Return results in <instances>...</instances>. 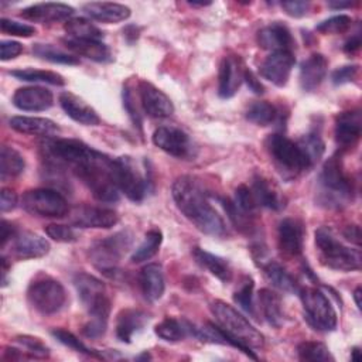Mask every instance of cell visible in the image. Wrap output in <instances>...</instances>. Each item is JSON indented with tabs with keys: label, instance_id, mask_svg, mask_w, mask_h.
I'll list each match as a JSON object with an SVG mask.
<instances>
[{
	"label": "cell",
	"instance_id": "cell-1",
	"mask_svg": "<svg viewBox=\"0 0 362 362\" xmlns=\"http://www.w3.org/2000/svg\"><path fill=\"white\" fill-rule=\"evenodd\" d=\"M41 150L52 164L68 167L100 202H116L120 191L113 180L115 158L76 139L49 137Z\"/></svg>",
	"mask_w": 362,
	"mask_h": 362
},
{
	"label": "cell",
	"instance_id": "cell-2",
	"mask_svg": "<svg viewBox=\"0 0 362 362\" xmlns=\"http://www.w3.org/2000/svg\"><path fill=\"white\" fill-rule=\"evenodd\" d=\"M173 198L177 208L197 229L211 236L225 233V222L208 201L202 185L191 175L178 177L173 184Z\"/></svg>",
	"mask_w": 362,
	"mask_h": 362
},
{
	"label": "cell",
	"instance_id": "cell-3",
	"mask_svg": "<svg viewBox=\"0 0 362 362\" xmlns=\"http://www.w3.org/2000/svg\"><path fill=\"white\" fill-rule=\"evenodd\" d=\"M211 311L216 324L223 331L228 345L240 349L252 359H257L252 349H262L264 346L263 334L245 315L225 301L215 300L211 304Z\"/></svg>",
	"mask_w": 362,
	"mask_h": 362
},
{
	"label": "cell",
	"instance_id": "cell-4",
	"mask_svg": "<svg viewBox=\"0 0 362 362\" xmlns=\"http://www.w3.org/2000/svg\"><path fill=\"white\" fill-rule=\"evenodd\" d=\"M354 199V184L345 173L341 154L331 156L322 165L317 182V202L329 209H341Z\"/></svg>",
	"mask_w": 362,
	"mask_h": 362
},
{
	"label": "cell",
	"instance_id": "cell-5",
	"mask_svg": "<svg viewBox=\"0 0 362 362\" xmlns=\"http://www.w3.org/2000/svg\"><path fill=\"white\" fill-rule=\"evenodd\" d=\"M266 147L274 165L286 180H293L313 168L311 161L298 144L284 134L273 133L266 140Z\"/></svg>",
	"mask_w": 362,
	"mask_h": 362
},
{
	"label": "cell",
	"instance_id": "cell-6",
	"mask_svg": "<svg viewBox=\"0 0 362 362\" xmlns=\"http://www.w3.org/2000/svg\"><path fill=\"white\" fill-rule=\"evenodd\" d=\"M315 246L318 249L320 262L338 272H352L361 269L359 250L345 246L338 240L328 226H321L315 230Z\"/></svg>",
	"mask_w": 362,
	"mask_h": 362
},
{
	"label": "cell",
	"instance_id": "cell-7",
	"mask_svg": "<svg viewBox=\"0 0 362 362\" xmlns=\"http://www.w3.org/2000/svg\"><path fill=\"white\" fill-rule=\"evenodd\" d=\"M74 286L82 305L88 310L89 320L107 322L110 314V300L102 280L88 273H78L74 277Z\"/></svg>",
	"mask_w": 362,
	"mask_h": 362
},
{
	"label": "cell",
	"instance_id": "cell-8",
	"mask_svg": "<svg viewBox=\"0 0 362 362\" xmlns=\"http://www.w3.org/2000/svg\"><path fill=\"white\" fill-rule=\"evenodd\" d=\"M298 296L303 303L304 320L317 331L329 332L337 328V313L328 297L315 287L300 288Z\"/></svg>",
	"mask_w": 362,
	"mask_h": 362
},
{
	"label": "cell",
	"instance_id": "cell-9",
	"mask_svg": "<svg viewBox=\"0 0 362 362\" xmlns=\"http://www.w3.org/2000/svg\"><path fill=\"white\" fill-rule=\"evenodd\" d=\"M133 245V233L129 229L116 232L112 236L95 242L89 247L90 262L103 273L115 272L122 257Z\"/></svg>",
	"mask_w": 362,
	"mask_h": 362
},
{
	"label": "cell",
	"instance_id": "cell-10",
	"mask_svg": "<svg viewBox=\"0 0 362 362\" xmlns=\"http://www.w3.org/2000/svg\"><path fill=\"white\" fill-rule=\"evenodd\" d=\"M27 300L40 314L52 315L65 307L66 291L58 280L45 276L30 283L27 288Z\"/></svg>",
	"mask_w": 362,
	"mask_h": 362
},
{
	"label": "cell",
	"instance_id": "cell-11",
	"mask_svg": "<svg viewBox=\"0 0 362 362\" xmlns=\"http://www.w3.org/2000/svg\"><path fill=\"white\" fill-rule=\"evenodd\" d=\"M21 206L31 215L42 218H64L69 214V204L57 189L34 188L21 197Z\"/></svg>",
	"mask_w": 362,
	"mask_h": 362
},
{
	"label": "cell",
	"instance_id": "cell-12",
	"mask_svg": "<svg viewBox=\"0 0 362 362\" xmlns=\"http://www.w3.org/2000/svg\"><path fill=\"white\" fill-rule=\"evenodd\" d=\"M113 180L120 192H123L130 201L140 202L147 192V181L140 174L130 157L115 158Z\"/></svg>",
	"mask_w": 362,
	"mask_h": 362
},
{
	"label": "cell",
	"instance_id": "cell-13",
	"mask_svg": "<svg viewBox=\"0 0 362 362\" xmlns=\"http://www.w3.org/2000/svg\"><path fill=\"white\" fill-rule=\"evenodd\" d=\"M153 143L177 158H189L194 156V146L189 136L174 126H160L153 133Z\"/></svg>",
	"mask_w": 362,
	"mask_h": 362
},
{
	"label": "cell",
	"instance_id": "cell-14",
	"mask_svg": "<svg viewBox=\"0 0 362 362\" xmlns=\"http://www.w3.org/2000/svg\"><path fill=\"white\" fill-rule=\"evenodd\" d=\"M69 222L76 228L109 229L119 222V215L110 208L79 205L69 211Z\"/></svg>",
	"mask_w": 362,
	"mask_h": 362
},
{
	"label": "cell",
	"instance_id": "cell-15",
	"mask_svg": "<svg viewBox=\"0 0 362 362\" xmlns=\"http://www.w3.org/2000/svg\"><path fill=\"white\" fill-rule=\"evenodd\" d=\"M294 64L296 58L291 51H276L264 58L259 72L266 81L281 88L287 83Z\"/></svg>",
	"mask_w": 362,
	"mask_h": 362
},
{
	"label": "cell",
	"instance_id": "cell-16",
	"mask_svg": "<svg viewBox=\"0 0 362 362\" xmlns=\"http://www.w3.org/2000/svg\"><path fill=\"white\" fill-rule=\"evenodd\" d=\"M245 69L246 68L243 66V62L238 55H226L222 58L218 75L219 98L229 99L236 95L243 82Z\"/></svg>",
	"mask_w": 362,
	"mask_h": 362
},
{
	"label": "cell",
	"instance_id": "cell-17",
	"mask_svg": "<svg viewBox=\"0 0 362 362\" xmlns=\"http://www.w3.org/2000/svg\"><path fill=\"white\" fill-rule=\"evenodd\" d=\"M139 98L144 113L150 117L163 119L174 113V105L171 99L147 81L139 82Z\"/></svg>",
	"mask_w": 362,
	"mask_h": 362
},
{
	"label": "cell",
	"instance_id": "cell-18",
	"mask_svg": "<svg viewBox=\"0 0 362 362\" xmlns=\"http://www.w3.org/2000/svg\"><path fill=\"white\" fill-rule=\"evenodd\" d=\"M74 7L65 3H37L31 4L21 10L20 17L33 23H58V21H68L69 17L74 14Z\"/></svg>",
	"mask_w": 362,
	"mask_h": 362
},
{
	"label": "cell",
	"instance_id": "cell-19",
	"mask_svg": "<svg viewBox=\"0 0 362 362\" xmlns=\"http://www.w3.org/2000/svg\"><path fill=\"white\" fill-rule=\"evenodd\" d=\"M52 103V92L44 86H24L13 95V105L24 112H42L49 109Z\"/></svg>",
	"mask_w": 362,
	"mask_h": 362
},
{
	"label": "cell",
	"instance_id": "cell-20",
	"mask_svg": "<svg viewBox=\"0 0 362 362\" xmlns=\"http://www.w3.org/2000/svg\"><path fill=\"white\" fill-rule=\"evenodd\" d=\"M277 242L283 253L297 257L303 253L304 228L298 219L284 218L277 228Z\"/></svg>",
	"mask_w": 362,
	"mask_h": 362
},
{
	"label": "cell",
	"instance_id": "cell-21",
	"mask_svg": "<svg viewBox=\"0 0 362 362\" xmlns=\"http://www.w3.org/2000/svg\"><path fill=\"white\" fill-rule=\"evenodd\" d=\"M257 44L263 49L272 52L276 51H291L294 48V38L290 30L281 23H272L257 31Z\"/></svg>",
	"mask_w": 362,
	"mask_h": 362
},
{
	"label": "cell",
	"instance_id": "cell-22",
	"mask_svg": "<svg viewBox=\"0 0 362 362\" xmlns=\"http://www.w3.org/2000/svg\"><path fill=\"white\" fill-rule=\"evenodd\" d=\"M362 123L359 110L342 112L335 119V140L341 150L351 148L361 137Z\"/></svg>",
	"mask_w": 362,
	"mask_h": 362
},
{
	"label": "cell",
	"instance_id": "cell-23",
	"mask_svg": "<svg viewBox=\"0 0 362 362\" xmlns=\"http://www.w3.org/2000/svg\"><path fill=\"white\" fill-rule=\"evenodd\" d=\"M49 252V243L45 238L31 230L17 232L13 239V255L20 260L38 259Z\"/></svg>",
	"mask_w": 362,
	"mask_h": 362
},
{
	"label": "cell",
	"instance_id": "cell-24",
	"mask_svg": "<svg viewBox=\"0 0 362 362\" xmlns=\"http://www.w3.org/2000/svg\"><path fill=\"white\" fill-rule=\"evenodd\" d=\"M59 105L72 120L81 124L98 126L100 123V117L96 113V110L90 105H88L82 98L71 92H62L59 95Z\"/></svg>",
	"mask_w": 362,
	"mask_h": 362
},
{
	"label": "cell",
	"instance_id": "cell-25",
	"mask_svg": "<svg viewBox=\"0 0 362 362\" xmlns=\"http://www.w3.org/2000/svg\"><path fill=\"white\" fill-rule=\"evenodd\" d=\"M328 71V61L322 54H311L300 65V86L305 92L317 89L325 79Z\"/></svg>",
	"mask_w": 362,
	"mask_h": 362
},
{
	"label": "cell",
	"instance_id": "cell-26",
	"mask_svg": "<svg viewBox=\"0 0 362 362\" xmlns=\"http://www.w3.org/2000/svg\"><path fill=\"white\" fill-rule=\"evenodd\" d=\"M148 322V315L143 310L124 308L116 318V337L119 341L130 344L133 337Z\"/></svg>",
	"mask_w": 362,
	"mask_h": 362
},
{
	"label": "cell",
	"instance_id": "cell-27",
	"mask_svg": "<svg viewBox=\"0 0 362 362\" xmlns=\"http://www.w3.org/2000/svg\"><path fill=\"white\" fill-rule=\"evenodd\" d=\"M10 127L18 133L30 136H42L45 139L55 137L59 133L58 124L47 117L14 116L10 119Z\"/></svg>",
	"mask_w": 362,
	"mask_h": 362
},
{
	"label": "cell",
	"instance_id": "cell-28",
	"mask_svg": "<svg viewBox=\"0 0 362 362\" xmlns=\"http://www.w3.org/2000/svg\"><path fill=\"white\" fill-rule=\"evenodd\" d=\"M82 8L90 18L106 24H116L130 17V8L119 3L90 1L83 4Z\"/></svg>",
	"mask_w": 362,
	"mask_h": 362
},
{
	"label": "cell",
	"instance_id": "cell-29",
	"mask_svg": "<svg viewBox=\"0 0 362 362\" xmlns=\"http://www.w3.org/2000/svg\"><path fill=\"white\" fill-rule=\"evenodd\" d=\"M139 283L144 298L150 303L158 301L165 290L163 269L157 263L146 264L139 274Z\"/></svg>",
	"mask_w": 362,
	"mask_h": 362
},
{
	"label": "cell",
	"instance_id": "cell-30",
	"mask_svg": "<svg viewBox=\"0 0 362 362\" xmlns=\"http://www.w3.org/2000/svg\"><path fill=\"white\" fill-rule=\"evenodd\" d=\"M64 45L76 55L86 57L88 59L96 62H110L112 52L106 44L95 40H75V38H64Z\"/></svg>",
	"mask_w": 362,
	"mask_h": 362
},
{
	"label": "cell",
	"instance_id": "cell-31",
	"mask_svg": "<svg viewBox=\"0 0 362 362\" xmlns=\"http://www.w3.org/2000/svg\"><path fill=\"white\" fill-rule=\"evenodd\" d=\"M192 256L195 262L205 270H208L212 276L219 279L222 283H229L232 279V269L226 259L209 253L201 247H194Z\"/></svg>",
	"mask_w": 362,
	"mask_h": 362
},
{
	"label": "cell",
	"instance_id": "cell-32",
	"mask_svg": "<svg viewBox=\"0 0 362 362\" xmlns=\"http://www.w3.org/2000/svg\"><path fill=\"white\" fill-rule=\"evenodd\" d=\"M259 304L262 314L269 325L274 328H280L284 322V311L280 296L270 288L259 290Z\"/></svg>",
	"mask_w": 362,
	"mask_h": 362
},
{
	"label": "cell",
	"instance_id": "cell-33",
	"mask_svg": "<svg viewBox=\"0 0 362 362\" xmlns=\"http://www.w3.org/2000/svg\"><path fill=\"white\" fill-rule=\"evenodd\" d=\"M262 269L264 272L266 279L279 290L286 293H297L300 291V286L296 279L277 262L267 260L262 263Z\"/></svg>",
	"mask_w": 362,
	"mask_h": 362
},
{
	"label": "cell",
	"instance_id": "cell-34",
	"mask_svg": "<svg viewBox=\"0 0 362 362\" xmlns=\"http://www.w3.org/2000/svg\"><path fill=\"white\" fill-rule=\"evenodd\" d=\"M252 195L255 198V202L257 206L269 208L273 211H279L284 206L279 192L270 185L267 180L263 177H255L253 184H252Z\"/></svg>",
	"mask_w": 362,
	"mask_h": 362
},
{
	"label": "cell",
	"instance_id": "cell-35",
	"mask_svg": "<svg viewBox=\"0 0 362 362\" xmlns=\"http://www.w3.org/2000/svg\"><path fill=\"white\" fill-rule=\"evenodd\" d=\"M154 332L167 342H178L185 339L188 335H192V324L185 320L167 317L156 325Z\"/></svg>",
	"mask_w": 362,
	"mask_h": 362
},
{
	"label": "cell",
	"instance_id": "cell-36",
	"mask_svg": "<svg viewBox=\"0 0 362 362\" xmlns=\"http://www.w3.org/2000/svg\"><path fill=\"white\" fill-rule=\"evenodd\" d=\"M64 30L69 38L75 40H95L102 41L103 33L90 20L83 17H74L65 21Z\"/></svg>",
	"mask_w": 362,
	"mask_h": 362
},
{
	"label": "cell",
	"instance_id": "cell-37",
	"mask_svg": "<svg viewBox=\"0 0 362 362\" xmlns=\"http://www.w3.org/2000/svg\"><path fill=\"white\" fill-rule=\"evenodd\" d=\"M25 161L23 156L10 146H1L0 150V174L1 178H13L24 171Z\"/></svg>",
	"mask_w": 362,
	"mask_h": 362
},
{
	"label": "cell",
	"instance_id": "cell-38",
	"mask_svg": "<svg viewBox=\"0 0 362 362\" xmlns=\"http://www.w3.org/2000/svg\"><path fill=\"white\" fill-rule=\"evenodd\" d=\"M163 242V233L160 229H150L146 236L144 240L134 249V252L130 256V260L133 263H141L146 262L148 259H151L160 249Z\"/></svg>",
	"mask_w": 362,
	"mask_h": 362
},
{
	"label": "cell",
	"instance_id": "cell-39",
	"mask_svg": "<svg viewBox=\"0 0 362 362\" xmlns=\"http://www.w3.org/2000/svg\"><path fill=\"white\" fill-rule=\"evenodd\" d=\"M8 74L17 78L18 81H24V82H41V83L55 85V86L65 85L64 76L52 71L25 68V69H14V71H10Z\"/></svg>",
	"mask_w": 362,
	"mask_h": 362
},
{
	"label": "cell",
	"instance_id": "cell-40",
	"mask_svg": "<svg viewBox=\"0 0 362 362\" xmlns=\"http://www.w3.org/2000/svg\"><path fill=\"white\" fill-rule=\"evenodd\" d=\"M279 117V110L269 102H255L246 110V119L257 126H269Z\"/></svg>",
	"mask_w": 362,
	"mask_h": 362
},
{
	"label": "cell",
	"instance_id": "cell-41",
	"mask_svg": "<svg viewBox=\"0 0 362 362\" xmlns=\"http://www.w3.org/2000/svg\"><path fill=\"white\" fill-rule=\"evenodd\" d=\"M33 54L41 59H45L52 64H62V65H78L79 59L75 55L66 54L51 44H34Z\"/></svg>",
	"mask_w": 362,
	"mask_h": 362
},
{
	"label": "cell",
	"instance_id": "cell-42",
	"mask_svg": "<svg viewBox=\"0 0 362 362\" xmlns=\"http://www.w3.org/2000/svg\"><path fill=\"white\" fill-rule=\"evenodd\" d=\"M297 355L300 361H311V362H327L334 361L329 349L325 344L317 341H304L297 346Z\"/></svg>",
	"mask_w": 362,
	"mask_h": 362
},
{
	"label": "cell",
	"instance_id": "cell-43",
	"mask_svg": "<svg viewBox=\"0 0 362 362\" xmlns=\"http://www.w3.org/2000/svg\"><path fill=\"white\" fill-rule=\"evenodd\" d=\"M51 335L58 339L61 344H64L65 346L79 352V354H83V355H88V356H93V358H103L102 354H99L98 351L95 349H90L88 348L81 339H78L72 332L64 329V328H54L51 331Z\"/></svg>",
	"mask_w": 362,
	"mask_h": 362
},
{
	"label": "cell",
	"instance_id": "cell-44",
	"mask_svg": "<svg viewBox=\"0 0 362 362\" xmlns=\"http://www.w3.org/2000/svg\"><path fill=\"white\" fill-rule=\"evenodd\" d=\"M298 144L301 146V148L307 154V157L311 161L313 167L320 161V158L322 157V154L325 151V144H324L321 136L318 133H315V132H311V133L303 136L298 140Z\"/></svg>",
	"mask_w": 362,
	"mask_h": 362
},
{
	"label": "cell",
	"instance_id": "cell-45",
	"mask_svg": "<svg viewBox=\"0 0 362 362\" xmlns=\"http://www.w3.org/2000/svg\"><path fill=\"white\" fill-rule=\"evenodd\" d=\"M16 341L24 348V354L27 355L28 359L35 358V359H45L49 356V349L45 346L38 338L31 337V335H18L16 337Z\"/></svg>",
	"mask_w": 362,
	"mask_h": 362
},
{
	"label": "cell",
	"instance_id": "cell-46",
	"mask_svg": "<svg viewBox=\"0 0 362 362\" xmlns=\"http://www.w3.org/2000/svg\"><path fill=\"white\" fill-rule=\"evenodd\" d=\"M352 25V18L346 14H339L321 21L315 30L322 34H342L346 33Z\"/></svg>",
	"mask_w": 362,
	"mask_h": 362
},
{
	"label": "cell",
	"instance_id": "cell-47",
	"mask_svg": "<svg viewBox=\"0 0 362 362\" xmlns=\"http://www.w3.org/2000/svg\"><path fill=\"white\" fill-rule=\"evenodd\" d=\"M253 287H255L253 280L250 277H246L242 287L233 294V301L250 315H256L255 304H253Z\"/></svg>",
	"mask_w": 362,
	"mask_h": 362
},
{
	"label": "cell",
	"instance_id": "cell-48",
	"mask_svg": "<svg viewBox=\"0 0 362 362\" xmlns=\"http://www.w3.org/2000/svg\"><path fill=\"white\" fill-rule=\"evenodd\" d=\"M233 202H235V205H236L242 212H245V214H247V215H250V216H253V214H255V211H256V208H257V205H256V202H255V198H253V195H252L250 188L246 187V185H243V184L236 188Z\"/></svg>",
	"mask_w": 362,
	"mask_h": 362
},
{
	"label": "cell",
	"instance_id": "cell-49",
	"mask_svg": "<svg viewBox=\"0 0 362 362\" xmlns=\"http://www.w3.org/2000/svg\"><path fill=\"white\" fill-rule=\"evenodd\" d=\"M45 233L57 240V242H62V243H71L75 242L78 239L76 232L74 230L72 226L69 225H61V223H49L44 228Z\"/></svg>",
	"mask_w": 362,
	"mask_h": 362
},
{
	"label": "cell",
	"instance_id": "cell-50",
	"mask_svg": "<svg viewBox=\"0 0 362 362\" xmlns=\"http://www.w3.org/2000/svg\"><path fill=\"white\" fill-rule=\"evenodd\" d=\"M0 30L6 34H10V35H17V37H31L34 33H35V28L30 24H25V23H20V21H16V20H10V18H6L3 17L0 20Z\"/></svg>",
	"mask_w": 362,
	"mask_h": 362
},
{
	"label": "cell",
	"instance_id": "cell-51",
	"mask_svg": "<svg viewBox=\"0 0 362 362\" xmlns=\"http://www.w3.org/2000/svg\"><path fill=\"white\" fill-rule=\"evenodd\" d=\"M123 106L126 109V112L129 113V117L130 120L133 122L134 127H137L140 132H141V116L139 113V109L136 106V102H134V96H133V92L130 90L129 86H124L123 88Z\"/></svg>",
	"mask_w": 362,
	"mask_h": 362
},
{
	"label": "cell",
	"instance_id": "cell-52",
	"mask_svg": "<svg viewBox=\"0 0 362 362\" xmlns=\"http://www.w3.org/2000/svg\"><path fill=\"white\" fill-rule=\"evenodd\" d=\"M356 74H358V65H344L341 68H337L331 74V81L334 85L349 83L356 78Z\"/></svg>",
	"mask_w": 362,
	"mask_h": 362
},
{
	"label": "cell",
	"instance_id": "cell-53",
	"mask_svg": "<svg viewBox=\"0 0 362 362\" xmlns=\"http://www.w3.org/2000/svg\"><path fill=\"white\" fill-rule=\"evenodd\" d=\"M281 8L284 13L290 17H303L308 13L310 10V3L308 1H301V0H291V1H281L280 3Z\"/></svg>",
	"mask_w": 362,
	"mask_h": 362
},
{
	"label": "cell",
	"instance_id": "cell-54",
	"mask_svg": "<svg viewBox=\"0 0 362 362\" xmlns=\"http://www.w3.org/2000/svg\"><path fill=\"white\" fill-rule=\"evenodd\" d=\"M23 52V45L18 41H1L0 42V59L8 61L18 57Z\"/></svg>",
	"mask_w": 362,
	"mask_h": 362
},
{
	"label": "cell",
	"instance_id": "cell-55",
	"mask_svg": "<svg viewBox=\"0 0 362 362\" xmlns=\"http://www.w3.org/2000/svg\"><path fill=\"white\" fill-rule=\"evenodd\" d=\"M17 206V194L10 188H3L0 191V209L1 212L13 211Z\"/></svg>",
	"mask_w": 362,
	"mask_h": 362
},
{
	"label": "cell",
	"instance_id": "cell-56",
	"mask_svg": "<svg viewBox=\"0 0 362 362\" xmlns=\"http://www.w3.org/2000/svg\"><path fill=\"white\" fill-rule=\"evenodd\" d=\"M17 235V230H16V226L11 223V222H8V221H6V219H3L1 221V226H0V238H1V249L7 245V242L11 239H14V236Z\"/></svg>",
	"mask_w": 362,
	"mask_h": 362
},
{
	"label": "cell",
	"instance_id": "cell-57",
	"mask_svg": "<svg viewBox=\"0 0 362 362\" xmlns=\"http://www.w3.org/2000/svg\"><path fill=\"white\" fill-rule=\"evenodd\" d=\"M243 81L247 83L249 89L257 95L264 92V86L260 83V81L255 76V74L249 69H245V75H243Z\"/></svg>",
	"mask_w": 362,
	"mask_h": 362
},
{
	"label": "cell",
	"instance_id": "cell-58",
	"mask_svg": "<svg viewBox=\"0 0 362 362\" xmlns=\"http://www.w3.org/2000/svg\"><path fill=\"white\" fill-rule=\"evenodd\" d=\"M344 236L346 238V240H349L351 243H355L356 246L361 245V229L358 225H348L344 229Z\"/></svg>",
	"mask_w": 362,
	"mask_h": 362
},
{
	"label": "cell",
	"instance_id": "cell-59",
	"mask_svg": "<svg viewBox=\"0 0 362 362\" xmlns=\"http://www.w3.org/2000/svg\"><path fill=\"white\" fill-rule=\"evenodd\" d=\"M359 47H361V34L356 33L349 40H346V42L344 44V51L348 54H352V52L358 51Z\"/></svg>",
	"mask_w": 362,
	"mask_h": 362
},
{
	"label": "cell",
	"instance_id": "cell-60",
	"mask_svg": "<svg viewBox=\"0 0 362 362\" xmlns=\"http://www.w3.org/2000/svg\"><path fill=\"white\" fill-rule=\"evenodd\" d=\"M354 6V1H328V7L331 8H348V7H352Z\"/></svg>",
	"mask_w": 362,
	"mask_h": 362
},
{
	"label": "cell",
	"instance_id": "cell-61",
	"mask_svg": "<svg viewBox=\"0 0 362 362\" xmlns=\"http://www.w3.org/2000/svg\"><path fill=\"white\" fill-rule=\"evenodd\" d=\"M361 293H362V290H361V287H356L355 288V291H354V300H355V304H356V307L361 310Z\"/></svg>",
	"mask_w": 362,
	"mask_h": 362
},
{
	"label": "cell",
	"instance_id": "cell-62",
	"mask_svg": "<svg viewBox=\"0 0 362 362\" xmlns=\"http://www.w3.org/2000/svg\"><path fill=\"white\" fill-rule=\"evenodd\" d=\"M351 359H352V361H359V359H361V349H359L358 346L352 348V351H351Z\"/></svg>",
	"mask_w": 362,
	"mask_h": 362
},
{
	"label": "cell",
	"instance_id": "cell-63",
	"mask_svg": "<svg viewBox=\"0 0 362 362\" xmlns=\"http://www.w3.org/2000/svg\"><path fill=\"white\" fill-rule=\"evenodd\" d=\"M189 4H191V6H198V7H204V6H209L211 3H209V1H206V3H195V1H189Z\"/></svg>",
	"mask_w": 362,
	"mask_h": 362
}]
</instances>
